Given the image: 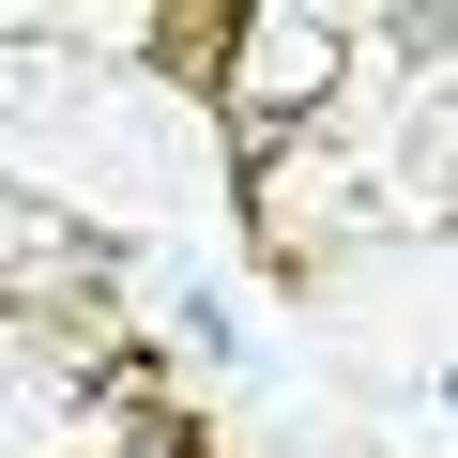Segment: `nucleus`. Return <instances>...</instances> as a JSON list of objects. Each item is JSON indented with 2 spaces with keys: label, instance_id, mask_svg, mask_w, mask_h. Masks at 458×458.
Returning <instances> with one entry per match:
<instances>
[{
  "label": "nucleus",
  "instance_id": "1",
  "mask_svg": "<svg viewBox=\"0 0 458 458\" xmlns=\"http://www.w3.org/2000/svg\"><path fill=\"white\" fill-rule=\"evenodd\" d=\"M321 77H336V47H321L306 16H260V31H245V77H229V92H245V123H276V107H306Z\"/></svg>",
  "mask_w": 458,
  "mask_h": 458
},
{
  "label": "nucleus",
  "instance_id": "2",
  "mask_svg": "<svg viewBox=\"0 0 458 458\" xmlns=\"http://www.w3.org/2000/svg\"><path fill=\"white\" fill-rule=\"evenodd\" d=\"M0 428H16V382H0Z\"/></svg>",
  "mask_w": 458,
  "mask_h": 458
}]
</instances>
